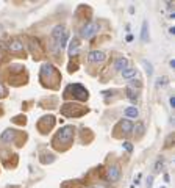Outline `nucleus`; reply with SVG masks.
Segmentation results:
<instances>
[{
    "mask_svg": "<svg viewBox=\"0 0 175 188\" xmlns=\"http://www.w3.org/2000/svg\"><path fill=\"white\" fill-rule=\"evenodd\" d=\"M74 135H75V127L74 126H64L63 129H60V132L55 135V138H53V141H52L53 147L58 151L67 149L74 141Z\"/></svg>",
    "mask_w": 175,
    "mask_h": 188,
    "instance_id": "f257e3e1",
    "label": "nucleus"
},
{
    "mask_svg": "<svg viewBox=\"0 0 175 188\" xmlns=\"http://www.w3.org/2000/svg\"><path fill=\"white\" fill-rule=\"evenodd\" d=\"M41 82L44 86H47V82L49 80H55V82H58L60 80V74H58V69L55 68L53 64L50 63H44L42 68H41Z\"/></svg>",
    "mask_w": 175,
    "mask_h": 188,
    "instance_id": "f03ea898",
    "label": "nucleus"
},
{
    "mask_svg": "<svg viewBox=\"0 0 175 188\" xmlns=\"http://www.w3.org/2000/svg\"><path fill=\"white\" fill-rule=\"evenodd\" d=\"M61 113L64 116H69V118L71 116L78 118V116H83L85 113H88V108H85V107L78 105V103H64L61 107Z\"/></svg>",
    "mask_w": 175,
    "mask_h": 188,
    "instance_id": "7ed1b4c3",
    "label": "nucleus"
},
{
    "mask_svg": "<svg viewBox=\"0 0 175 188\" xmlns=\"http://www.w3.org/2000/svg\"><path fill=\"white\" fill-rule=\"evenodd\" d=\"M52 38L53 41L57 43V47L61 50L66 47V43H67V32L64 28V25H57L55 28L52 30Z\"/></svg>",
    "mask_w": 175,
    "mask_h": 188,
    "instance_id": "20e7f679",
    "label": "nucleus"
},
{
    "mask_svg": "<svg viewBox=\"0 0 175 188\" xmlns=\"http://www.w3.org/2000/svg\"><path fill=\"white\" fill-rule=\"evenodd\" d=\"M99 30H100L99 22H96V21H89V22H86V24L83 25V28L80 30V36H82L83 39H89V38H92L94 35H97Z\"/></svg>",
    "mask_w": 175,
    "mask_h": 188,
    "instance_id": "39448f33",
    "label": "nucleus"
},
{
    "mask_svg": "<svg viewBox=\"0 0 175 188\" xmlns=\"http://www.w3.org/2000/svg\"><path fill=\"white\" fill-rule=\"evenodd\" d=\"M66 89H67V91H72L71 96H72L74 99H77V100H86V99H88V89H86L85 86H82V85H78V83L69 85Z\"/></svg>",
    "mask_w": 175,
    "mask_h": 188,
    "instance_id": "423d86ee",
    "label": "nucleus"
},
{
    "mask_svg": "<svg viewBox=\"0 0 175 188\" xmlns=\"http://www.w3.org/2000/svg\"><path fill=\"white\" fill-rule=\"evenodd\" d=\"M120 179V165L119 163H114V165H110L108 169H106V180L114 183Z\"/></svg>",
    "mask_w": 175,
    "mask_h": 188,
    "instance_id": "0eeeda50",
    "label": "nucleus"
},
{
    "mask_svg": "<svg viewBox=\"0 0 175 188\" xmlns=\"http://www.w3.org/2000/svg\"><path fill=\"white\" fill-rule=\"evenodd\" d=\"M53 124H55V118L53 116H44L38 121V129L41 133H47L49 130H52Z\"/></svg>",
    "mask_w": 175,
    "mask_h": 188,
    "instance_id": "6e6552de",
    "label": "nucleus"
},
{
    "mask_svg": "<svg viewBox=\"0 0 175 188\" xmlns=\"http://www.w3.org/2000/svg\"><path fill=\"white\" fill-rule=\"evenodd\" d=\"M28 47H30V50H31V53H33V57H35L36 60L42 58V55H44V49H42L41 43H39V39H31L30 44H28Z\"/></svg>",
    "mask_w": 175,
    "mask_h": 188,
    "instance_id": "1a4fd4ad",
    "label": "nucleus"
},
{
    "mask_svg": "<svg viewBox=\"0 0 175 188\" xmlns=\"http://www.w3.org/2000/svg\"><path fill=\"white\" fill-rule=\"evenodd\" d=\"M105 58L106 57H105V53L102 50H92V52H89V55H88V61L89 63H102Z\"/></svg>",
    "mask_w": 175,
    "mask_h": 188,
    "instance_id": "9d476101",
    "label": "nucleus"
},
{
    "mask_svg": "<svg viewBox=\"0 0 175 188\" xmlns=\"http://www.w3.org/2000/svg\"><path fill=\"white\" fill-rule=\"evenodd\" d=\"M8 50L13 52V53H22L25 50V46H24V43L17 41V39H13V41L8 44Z\"/></svg>",
    "mask_w": 175,
    "mask_h": 188,
    "instance_id": "9b49d317",
    "label": "nucleus"
},
{
    "mask_svg": "<svg viewBox=\"0 0 175 188\" xmlns=\"http://www.w3.org/2000/svg\"><path fill=\"white\" fill-rule=\"evenodd\" d=\"M16 138V130H13V129H8L2 133V137H0V140H2L3 143H11V141H14Z\"/></svg>",
    "mask_w": 175,
    "mask_h": 188,
    "instance_id": "f8f14e48",
    "label": "nucleus"
},
{
    "mask_svg": "<svg viewBox=\"0 0 175 188\" xmlns=\"http://www.w3.org/2000/svg\"><path fill=\"white\" fill-rule=\"evenodd\" d=\"M125 68H128V60H127L125 57H119V58L114 61V69L122 72Z\"/></svg>",
    "mask_w": 175,
    "mask_h": 188,
    "instance_id": "ddd939ff",
    "label": "nucleus"
},
{
    "mask_svg": "<svg viewBox=\"0 0 175 188\" xmlns=\"http://www.w3.org/2000/svg\"><path fill=\"white\" fill-rule=\"evenodd\" d=\"M119 127H120V130H122L125 135H130L131 130H133V124H131V121H128V119H122V121H120Z\"/></svg>",
    "mask_w": 175,
    "mask_h": 188,
    "instance_id": "4468645a",
    "label": "nucleus"
},
{
    "mask_svg": "<svg viewBox=\"0 0 175 188\" xmlns=\"http://www.w3.org/2000/svg\"><path fill=\"white\" fill-rule=\"evenodd\" d=\"M125 92H127V97H128L133 103L138 102V97H139V96H138V91H136V89H133V88L127 86V88H125Z\"/></svg>",
    "mask_w": 175,
    "mask_h": 188,
    "instance_id": "2eb2a0df",
    "label": "nucleus"
},
{
    "mask_svg": "<svg viewBox=\"0 0 175 188\" xmlns=\"http://www.w3.org/2000/svg\"><path fill=\"white\" fill-rule=\"evenodd\" d=\"M78 49H80V41H78V39H72L71 47H69V57H75Z\"/></svg>",
    "mask_w": 175,
    "mask_h": 188,
    "instance_id": "dca6fc26",
    "label": "nucleus"
},
{
    "mask_svg": "<svg viewBox=\"0 0 175 188\" xmlns=\"http://www.w3.org/2000/svg\"><path fill=\"white\" fill-rule=\"evenodd\" d=\"M147 33H149V22L144 21V22H142V30H141V41H144V43H145L147 39H149Z\"/></svg>",
    "mask_w": 175,
    "mask_h": 188,
    "instance_id": "f3484780",
    "label": "nucleus"
},
{
    "mask_svg": "<svg viewBox=\"0 0 175 188\" xmlns=\"http://www.w3.org/2000/svg\"><path fill=\"white\" fill-rule=\"evenodd\" d=\"M124 115L128 116V118H138L139 116V111H138L136 107H128V108H125Z\"/></svg>",
    "mask_w": 175,
    "mask_h": 188,
    "instance_id": "a211bd4d",
    "label": "nucleus"
},
{
    "mask_svg": "<svg viewBox=\"0 0 175 188\" xmlns=\"http://www.w3.org/2000/svg\"><path fill=\"white\" fill-rule=\"evenodd\" d=\"M134 75H136V69H134V68H125L122 71V77L124 78H131Z\"/></svg>",
    "mask_w": 175,
    "mask_h": 188,
    "instance_id": "6ab92c4d",
    "label": "nucleus"
},
{
    "mask_svg": "<svg viewBox=\"0 0 175 188\" xmlns=\"http://www.w3.org/2000/svg\"><path fill=\"white\" fill-rule=\"evenodd\" d=\"M142 64H144V68H145V72H147V75H149V77H152V75H153V66H152V63H149L147 60H142Z\"/></svg>",
    "mask_w": 175,
    "mask_h": 188,
    "instance_id": "aec40b11",
    "label": "nucleus"
},
{
    "mask_svg": "<svg viewBox=\"0 0 175 188\" xmlns=\"http://www.w3.org/2000/svg\"><path fill=\"white\" fill-rule=\"evenodd\" d=\"M133 129L138 132V135H139V137H142V135H144V132H145V127H144V124H142V122H138V124H136V127H133Z\"/></svg>",
    "mask_w": 175,
    "mask_h": 188,
    "instance_id": "412c9836",
    "label": "nucleus"
},
{
    "mask_svg": "<svg viewBox=\"0 0 175 188\" xmlns=\"http://www.w3.org/2000/svg\"><path fill=\"white\" fill-rule=\"evenodd\" d=\"M5 96H6V88L0 83V97H5Z\"/></svg>",
    "mask_w": 175,
    "mask_h": 188,
    "instance_id": "4be33fe9",
    "label": "nucleus"
},
{
    "mask_svg": "<svg viewBox=\"0 0 175 188\" xmlns=\"http://www.w3.org/2000/svg\"><path fill=\"white\" fill-rule=\"evenodd\" d=\"M166 82H167V78H166V77H163V78L159 77V78H158V83H156V85H158V86H163V85H166Z\"/></svg>",
    "mask_w": 175,
    "mask_h": 188,
    "instance_id": "5701e85b",
    "label": "nucleus"
},
{
    "mask_svg": "<svg viewBox=\"0 0 175 188\" xmlns=\"http://www.w3.org/2000/svg\"><path fill=\"white\" fill-rule=\"evenodd\" d=\"M131 86H138V88H141V83H139V80L133 78V80H131V83H130V88H131Z\"/></svg>",
    "mask_w": 175,
    "mask_h": 188,
    "instance_id": "b1692460",
    "label": "nucleus"
},
{
    "mask_svg": "<svg viewBox=\"0 0 175 188\" xmlns=\"http://www.w3.org/2000/svg\"><path fill=\"white\" fill-rule=\"evenodd\" d=\"M124 147H125V149H127L128 152H131V151H133V146H131L128 141H125V143H124Z\"/></svg>",
    "mask_w": 175,
    "mask_h": 188,
    "instance_id": "393cba45",
    "label": "nucleus"
},
{
    "mask_svg": "<svg viewBox=\"0 0 175 188\" xmlns=\"http://www.w3.org/2000/svg\"><path fill=\"white\" fill-rule=\"evenodd\" d=\"M169 102H170V107L173 108V107H175V97H170V99H169Z\"/></svg>",
    "mask_w": 175,
    "mask_h": 188,
    "instance_id": "a878e982",
    "label": "nucleus"
},
{
    "mask_svg": "<svg viewBox=\"0 0 175 188\" xmlns=\"http://www.w3.org/2000/svg\"><path fill=\"white\" fill-rule=\"evenodd\" d=\"M169 33H170V35H173V33H175V28H173V27H170V28H169Z\"/></svg>",
    "mask_w": 175,
    "mask_h": 188,
    "instance_id": "bb28decb",
    "label": "nucleus"
},
{
    "mask_svg": "<svg viewBox=\"0 0 175 188\" xmlns=\"http://www.w3.org/2000/svg\"><path fill=\"white\" fill-rule=\"evenodd\" d=\"M88 188H92V186H88Z\"/></svg>",
    "mask_w": 175,
    "mask_h": 188,
    "instance_id": "cd10ccee",
    "label": "nucleus"
}]
</instances>
